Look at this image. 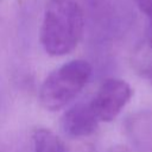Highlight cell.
<instances>
[{
    "mask_svg": "<svg viewBox=\"0 0 152 152\" xmlns=\"http://www.w3.org/2000/svg\"><path fill=\"white\" fill-rule=\"evenodd\" d=\"M84 15L75 0H49L40 27V44L50 56L70 53L78 44Z\"/></svg>",
    "mask_w": 152,
    "mask_h": 152,
    "instance_id": "6da1fadb",
    "label": "cell"
},
{
    "mask_svg": "<svg viewBox=\"0 0 152 152\" xmlns=\"http://www.w3.org/2000/svg\"><path fill=\"white\" fill-rule=\"evenodd\" d=\"M91 76V65L83 59L70 61L53 70L39 88V102L46 110H58L74 100Z\"/></svg>",
    "mask_w": 152,
    "mask_h": 152,
    "instance_id": "7a4b0ae2",
    "label": "cell"
},
{
    "mask_svg": "<svg viewBox=\"0 0 152 152\" xmlns=\"http://www.w3.org/2000/svg\"><path fill=\"white\" fill-rule=\"evenodd\" d=\"M132 94L133 90L126 81L107 78L97 89L89 106L100 122H109L113 121L129 102Z\"/></svg>",
    "mask_w": 152,
    "mask_h": 152,
    "instance_id": "3957f363",
    "label": "cell"
},
{
    "mask_svg": "<svg viewBox=\"0 0 152 152\" xmlns=\"http://www.w3.org/2000/svg\"><path fill=\"white\" fill-rule=\"evenodd\" d=\"M99 120L88 103H77L69 108L62 116L63 132L71 138H83L93 134Z\"/></svg>",
    "mask_w": 152,
    "mask_h": 152,
    "instance_id": "277c9868",
    "label": "cell"
},
{
    "mask_svg": "<svg viewBox=\"0 0 152 152\" xmlns=\"http://www.w3.org/2000/svg\"><path fill=\"white\" fill-rule=\"evenodd\" d=\"M32 138L34 152H65L62 140L48 128H36Z\"/></svg>",
    "mask_w": 152,
    "mask_h": 152,
    "instance_id": "5b68a950",
    "label": "cell"
},
{
    "mask_svg": "<svg viewBox=\"0 0 152 152\" xmlns=\"http://www.w3.org/2000/svg\"><path fill=\"white\" fill-rule=\"evenodd\" d=\"M134 64L137 72L152 86V50L148 48L147 50L139 51Z\"/></svg>",
    "mask_w": 152,
    "mask_h": 152,
    "instance_id": "8992f818",
    "label": "cell"
},
{
    "mask_svg": "<svg viewBox=\"0 0 152 152\" xmlns=\"http://www.w3.org/2000/svg\"><path fill=\"white\" fill-rule=\"evenodd\" d=\"M137 5L140 12L147 18V46L152 50V0H137Z\"/></svg>",
    "mask_w": 152,
    "mask_h": 152,
    "instance_id": "52a82bcc",
    "label": "cell"
}]
</instances>
